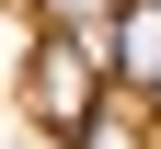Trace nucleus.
<instances>
[{"instance_id":"nucleus-1","label":"nucleus","mask_w":161,"mask_h":149,"mask_svg":"<svg viewBox=\"0 0 161 149\" xmlns=\"http://www.w3.org/2000/svg\"><path fill=\"white\" fill-rule=\"evenodd\" d=\"M23 103L46 126H80L92 103H104V57H92V35H58L46 23V46H35V69H23Z\"/></svg>"},{"instance_id":"nucleus-2","label":"nucleus","mask_w":161,"mask_h":149,"mask_svg":"<svg viewBox=\"0 0 161 149\" xmlns=\"http://www.w3.org/2000/svg\"><path fill=\"white\" fill-rule=\"evenodd\" d=\"M92 57H104L115 80H138V92H150V80H161V0H115V23L92 35Z\"/></svg>"},{"instance_id":"nucleus-3","label":"nucleus","mask_w":161,"mask_h":149,"mask_svg":"<svg viewBox=\"0 0 161 149\" xmlns=\"http://www.w3.org/2000/svg\"><path fill=\"white\" fill-rule=\"evenodd\" d=\"M69 138H80V149H150V138H138V126H127V115H104V103H92V115H80V126H69Z\"/></svg>"},{"instance_id":"nucleus-4","label":"nucleus","mask_w":161,"mask_h":149,"mask_svg":"<svg viewBox=\"0 0 161 149\" xmlns=\"http://www.w3.org/2000/svg\"><path fill=\"white\" fill-rule=\"evenodd\" d=\"M46 23H58V35H104V23H115V0H46Z\"/></svg>"}]
</instances>
